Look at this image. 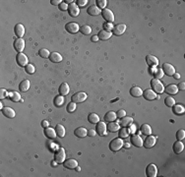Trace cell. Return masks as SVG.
<instances>
[{"label":"cell","instance_id":"1","mask_svg":"<svg viewBox=\"0 0 185 177\" xmlns=\"http://www.w3.org/2000/svg\"><path fill=\"white\" fill-rule=\"evenodd\" d=\"M123 146H124V142L121 138H115L109 144V149H110L111 151H117L121 149Z\"/></svg>","mask_w":185,"mask_h":177},{"label":"cell","instance_id":"2","mask_svg":"<svg viewBox=\"0 0 185 177\" xmlns=\"http://www.w3.org/2000/svg\"><path fill=\"white\" fill-rule=\"evenodd\" d=\"M151 87H152L153 91L155 92H158V94H162L164 91V87L162 84V82L158 79H153L151 81Z\"/></svg>","mask_w":185,"mask_h":177},{"label":"cell","instance_id":"3","mask_svg":"<svg viewBox=\"0 0 185 177\" xmlns=\"http://www.w3.org/2000/svg\"><path fill=\"white\" fill-rule=\"evenodd\" d=\"M87 97H88V95H87L86 92H76V94H74L72 95L71 100H72V102H75V103H82L87 100Z\"/></svg>","mask_w":185,"mask_h":177},{"label":"cell","instance_id":"4","mask_svg":"<svg viewBox=\"0 0 185 177\" xmlns=\"http://www.w3.org/2000/svg\"><path fill=\"white\" fill-rule=\"evenodd\" d=\"M66 157V154H65V150L63 148H60L55 151L54 154V161L57 162V163H62L65 161Z\"/></svg>","mask_w":185,"mask_h":177},{"label":"cell","instance_id":"5","mask_svg":"<svg viewBox=\"0 0 185 177\" xmlns=\"http://www.w3.org/2000/svg\"><path fill=\"white\" fill-rule=\"evenodd\" d=\"M16 61H17V63H18V65L19 66H22V67H26L28 64V62H29V60H28V57H27V55L26 54H24L23 52H21V53H18L16 56Z\"/></svg>","mask_w":185,"mask_h":177},{"label":"cell","instance_id":"6","mask_svg":"<svg viewBox=\"0 0 185 177\" xmlns=\"http://www.w3.org/2000/svg\"><path fill=\"white\" fill-rule=\"evenodd\" d=\"M102 18L105 19L107 23H112L114 21V15L111 10H109V9L102 10Z\"/></svg>","mask_w":185,"mask_h":177},{"label":"cell","instance_id":"7","mask_svg":"<svg viewBox=\"0 0 185 177\" xmlns=\"http://www.w3.org/2000/svg\"><path fill=\"white\" fill-rule=\"evenodd\" d=\"M162 72H164V74L167 75V76H173L175 73V68L169 63H164L162 64Z\"/></svg>","mask_w":185,"mask_h":177},{"label":"cell","instance_id":"8","mask_svg":"<svg viewBox=\"0 0 185 177\" xmlns=\"http://www.w3.org/2000/svg\"><path fill=\"white\" fill-rule=\"evenodd\" d=\"M13 45H14V48H15V50H17L19 53H21L24 50L25 45H26V44H25V41L23 38H17V39L14 41Z\"/></svg>","mask_w":185,"mask_h":177},{"label":"cell","instance_id":"9","mask_svg":"<svg viewBox=\"0 0 185 177\" xmlns=\"http://www.w3.org/2000/svg\"><path fill=\"white\" fill-rule=\"evenodd\" d=\"M66 31L69 33H77L80 31V27L77 23H74V22H71V23H68L65 26Z\"/></svg>","mask_w":185,"mask_h":177},{"label":"cell","instance_id":"10","mask_svg":"<svg viewBox=\"0 0 185 177\" xmlns=\"http://www.w3.org/2000/svg\"><path fill=\"white\" fill-rule=\"evenodd\" d=\"M146 62L149 65L151 68H154V67H158L159 65V59L155 57L154 55H147L146 56Z\"/></svg>","mask_w":185,"mask_h":177},{"label":"cell","instance_id":"11","mask_svg":"<svg viewBox=\"0 0 185 177\" xmlns=\"http://www.w3.org/2000/svg\"><path fill=\"white\" fill-rule=\"evenodd\" d=\"M156 141H157V139L155 136H151V135H149V136H147V138H146L145 142L143 143V146L147 149L153 148L154 146L156 145Z\"/></svg>","mask_w":185,"mask_h":177},{"label":"cell","instance_id":"12","mask_svg":"<svg viewBox=\"0 0 185 177\" xmlns=\"http://www.w3.org/2000/svg\"><path fill=\"white\" fill-rule=\"evenodd\" d=\"M125 31H126V25L125 24H118L113 27L112 33L115 36H121L124 33Z\"/></svg>","mask_w":185,"mask_h":177},{"label":"cell","instance_id":"13","mask_svg":"<svg viewBox=\"0 0 185 177\" xmlns=\"http://www.w3.org/2000/svg\"><path fill=\"white\" fill-rule=\"evenodd\" d=\"M68 12H69V15L71 17H77V16H79V14H80V9L76 3H72L69 5Z\"/></svg>","mask_w":185,"mask_h":177},{"label":"cell","instance_id":"14","mask_svg":"<svg viewBox=\"0 0 185 177\" xmlns=\"http://www.w3.org/2000/svg\"><path fill=\"white\" fill-rule=\"evenodd\" d=\"M63 165H64V167L68 168V169H74V168L78 167V162L76 159H65V161H64Z\"/></svg>","mask_w":185,"mask_h":177},{"label":"cell","instance_id":"15","mask_svg":"<svg viewBox=\"0 0 185 177\" xmlns=\"http://www.w3.org/2000/svg\"><path fill=\"white\" fill-rule=\"evenodd\" d=\"M146 173H147V176L149 177H156L157 174H158V167L155 164H149L147 166V169H146Z\"/></svg>","mask_w":185,"mask_h":177},{"label":"cell","instance_id":"16","mask_svg":"<svg viewBox=\"0 0 185 177\" xmlns=\"http://www.w3.org/2000/svg\"><path fill=\"white\" fill-rule=\"evenodd\" d=\"M106 130H107V126H106V124L105 122L97 123L96 131L99 135H100V136H105V135L106 134Z\"/></svg>","mask_w":185,"mask_h":177},{"label":"cell","instance_id":"17","mask_svg":"<svg viewBox=\"0 0 185 177\" xmlns=\"http://www.w3.org/2000/svg\"><path fill=\"white\" fill-rule=\"evenodd\" d=\"M131 143H132L133 146H135L137 148H140L143 146V139L139 135H132L131 136Z\"/></svg>","mask_w":185,"mask_h":177},{"label":"cell","instance_id":"18","mask_svg":"<svg viewBox=\"0 0 185 177\" xmlns=\"http://www.w3.org/2000/svg\"><path fill=\"white\" fill-rule=\"evenodd\" d=\"M14 32H15L17 38H22L23 36L25 35V27L22 24H17L15 26V29H14Z\"/></svg>","mask_w":185,"mask_h":177},{"label":"cell","instance_id":"19","mask_svg":"<svg viewBox=\"0 0 185 177\" xmlns=\"http://www.w3.org/2000/svg\"><path fill=\"white\" fill-rule=\"evenodd\" d=\"M143 97H144L145 100H153L156 98L157 95L153 90L149 89V90H146V91L143 92Z\"/></svg>","mask_w":185,"mask_h":177},{"label":"cell","instance_id":"20","mask_svg":"<svg viewBox=\"0 0 185 177\" xmlns=\"http://www.w3.org/2000/svg\"><path fill=\"white\" fill-rule=\"evenodd\" d=\"M87 12H88L89 15H91V16H97L102 13V10H100L97 5H92V6H90L88 8Z\"/></svg>","mask_w":185,"mask_h":177},{"label":"cell","instance_id":"21","mask_svg":"<svg viewBox=\"0 0 185 177\" xmlns=\"http://www.w3.org/2000/svg\"><path fill=\"white\" fill-rule=\"evenodd\" d=\"M164 92L170 95H173L178 92V88H177V86L174 85V84H170V85L167 86L166 88H164Z\"/></svg>","mask_w":185,"mask_h":177},{"label":"cell","instance_id":"22","mask_svg":"<svg viewBox=\"0 0 185 177\" xmlns=\"http://www.w3.org/2000/svg\"><path fill=\"white\" fill-rule=\"evenodd\" d=\"M49 59L53 63H59L62 61V56L58 52H51L49 55Z\"/></svg>","mask_w":185,"mask_h":177},{"label":"cell","instance_id":"23","mask_svg":"<svg viewBox=\"0 0 185 177\" xmlns=\"http://www.w3.org/2000/svg\"><path fill=\"white\" fill-rule=\"evenodd\" d=\"M74 134L78 138H85L86 136H88V131L85 127H79L74 131Z\"/></svg>","mask_w":185,"mask_h":177},{"label":"cell","instance_id":"24","mask_svg":"<svg viewBox=\"0 0 185 177\" xmlns=\"http://www.w3.org/2000/svg\"><path fill=\"white\" fill-rule=\"evenodd\" d=\"M183 150H184V145L181 141H177L173 144V151H174L176 154H179L180 153H182Z\"/></svg>","mask_w":185,"mask_h":177},{"label":"cell","instance_id":"25","mask_svg":"<svg viewBox=\"0 0 185 177\" xmlns=\"http://www.w3.org/2000/svg\"><path fill=\"white\" fill-rule=\"evenodd\" d=\"M111 36H112V33L110 32H108V31H105V30L100 31L99 33V35H97V36H99V38L100 41H107L108 38H111Z\"/></svg>","mask_w":185,"mask_h":177},{"label":"cell","instance_id":"26","mask_svg":"<svg viewBox=\"0 0 185 177\" xmlns=\"http://www.w3.org/2000/svg\"><path fill=\"white\" fill-rule=\"evenodd\" d=\"M2 113H3L5 116L8 117V118H14L15 117V110H14L13 108L11 107H8V106H6V107H3V109H2Z\"/></svg>","mask_w":185,"mask_h":177},{"label":"cell","instance_id":"27","mask_svg":"<svg viewBox=\"0 0 185 177\" xmlns=\"http://www.w3.org/2000/svg\"><path fill=\"white\" fill-rule=\"evenodd\" d=\"M117 118V115L114 111H108L106 112V114L105 115V120L106 122H113L115 121Z\"/></svg>","mask_w":185,"mask_h":177},{"label":"cell","instance_id":"28","mask_svg":"<svg viewBox=\"0 0 185 177\" xmlns=\"http://www.w3.org/2000/svg\"><path fill=\"white\" fill-rule=\"evenodd\" d=\"M44 134H46V136L48 138V139H54V138L57 136L55 129L50 128V127L46 128V130H44Z\"/></svg>","mask_w":185,"mask_h":177},{"label":"cell","instance_id":"29","mask_svg":"<svg viewBox=\"0 0 185 177\" xmlns=\"http://www.w3.org/2000/svg\"><path fill=\"white\" fill-rule=\"evenodd\" d=\"M70 92V88H69V85L67 83H62L59 87V94L61 95H67L69 94Z\"/></svg>","mask_w":185,"mask_h":177},{"label":"cell","instance_id":"30","mask_svg":"<svg viewBox=\"0 0 185 177\" xmlns=\"http://www.w3.org/2000/svg\"><path fill=\"white\" fill-rule=\"evenodd\" d=\"M130 95L134 97H139L143 95V91L140 87H133L130 89Z\"/></svg>","mask_w":185,"mask_h":177},{"label":"cell","instance_id":"31","mask_svg":"<svg viewBox=\"0 0 185 177\" xmlns=\"http://www.w3.org/2000/svg\"><path fill=\"white\" fill-rule=\"evenodd\" d=\"M132 123H133V118L130 116H124L120 120V124H121L123 127H127V126L131 125Z\"/></svg>","mask_w":185,"mask_h":177},{"label":"cell","instance_id":"32","mask_svg":"<svg viewBox=\"0 0 185 177\" xmlns=\"http://www.w3.org/2000/svg\"><path fill=\"white\" fill-rule=\"evenodd\" d=\"M172 111L174 112L176 115H181L185 112V109L181 104H174L172 106Z\"/></svg>","mask_w":185,"mask_h":177},{"label":"cell","instance_id":"33","mask_svg":"<svg viewBox=\"0 0 185 177\" xmlns=\"http://www.w3.org/2000/svg\"><path fill=\"white\" fill-rule=\"evenodd\" d=\"M107 129H108V131L109 132H112V133H114V132H117V131H119V129H120V126L118 123H116V122H109V124L107 126Z\"/></svg>","mask_w":185,"mask_h":177},{"label":"cell","instance_id":"34","mask_svg":"<svg viewBox=\"0 0 185 177\" xmlns=\"http://www.w3.org/2000/svg\"><path fill=\"white\" fill-rule=\"evenodd\" d=\"M88 120L90 123H92V124H97V123L100 122V117H99V115L96 113H91V114H89Z\"/></svg>","mask_w":185,"mask_h":177},{"label":"cell","instance_id":"35","mask_svg":"<svg viewBox=\"0 0 185 177\" xmlns=\"http://www.w3.org/2000/svg\"><path fill=\"white\" fill-rule=\"evenodd\" d=\"M30 81L29 80H24L22 81V83L20 84V86H19V89H20L21 92H27L28 90L30 89Z\"/></svg>","mask_w":185,"mask_h":177},{"label":"cell","instance_id":"36","mask_svg":"<svg viewBox=\"0 0 185 177\" xmlns=\"http://www.w3.org/2000/svg\"><path fill=\"white\" fill-rule=\"evenodd\" d=\"M141 132L146 136H149V135L152 134V128L149 124H143L141 126Z\"/></svg>","mask_w":185,"mask_h":177},{"label":"cell","instance_id":"37","mask_svg":"<svg viewBox=\"0 0 185 177\" xmlns=\"http://www.w3.org/2000/svg\"><path fill=\"white\" fill-rule=\"evenodd\" d=\"M55 131H56V134H57V136H59V137H64L65 136V128L63 127L61 124H57L56 125V127H55Z\"/></svg>","mask_w":185,"mask_h":177},{"label":"cell","instance_id":"38","mask_svg":"<svg viewBox=\"0 0 185 177\" xmlns=\"http://www.w3.org/2000/svg\"><path fill=\"white\" fill-rule=\"evenodd\" d=\"M64 103V97L63 95H57V97H55L54 98V104L57 106V107H60V106H62Z\"/></svg>","mask_w":185,"mask_h":177},{"label":"cell","instance_id":"39","mask_svg":"<svg viewBox=\"0 0 185 177\" xmlns=\"http://www.w3.org/2000/svg\"><path fill=\"white\" fill-rule=\"evenodd\" d=\"M10 98H11V100L12 102H20L21 100V95L19 92H10Z\"/></svg>","mask_w":185,"mask_h":177},{"label":"cell","instance_id":"40","mask_svg":"<svg viewBox=\"0 0 185 177\" xmlns=\"http://www.w3.org/2000/svg\"><path fill=\"white\" fill-rule=\"evenodd\" d=\"M164 103H165V105L169 106V107H172V106L175 104V100L172 97H165Z\"/></svg>","mask_w":185,"mask_h":177},{"label":"cell","instance_id":"41","mask_svg":"<svg viewBox=\"0 0 185 177\" xmlns=\"http://www.w3.org/2000/svg\"><path fill=\"white\" fill-rule=\"evenodd\" d=\"M38 55H40L41 58H49L50 52L48 49L41 48V49H40V51H38Z\"/></svg>","mask_w":185,"mask_h":177},{"label":"cell","instance_id":"42","mask_svg":"<svg viewBox=\"0 0 185 177\" xmlns=\"http://www.w3.org/2000/svg\"><path fill=\"white\" fill-rule=\"evenodd\" d=\"M118 135H119V138H121V139H123V138H127L129 136V130L125 127L120 128Z\"/></svg>","mask_w":185,"mask_h":177},{"label":"cell","instance_id":"43","mask_svg":"<svg viewBox=\"0 0 185 177\" xmlns=\"http://www.w3.org/2000/svg\"><path fill=\"white\" fill-rule=\"evenodd\" d=\"M80 31H81V33H84V35H90V33H92V28L90 26H87V25H85V26H83V27L80 28Z\"/></svg>","mask_w":185,"mask_h":177},{"label":"cell","instance_id":"44","mask_svg":"<svg viewBox=\"0 0 185 177\" xmlns=\"http://www.w3.org/2000/svg\"><path fill=\"white\" fill-rule=\"evenodd\" d=\"M76 108H77V103H75L73 102H69L68 105H67V107H66L67 111L68 112H74L75 110H76Z\"/></svg>","mask_w":185,"mask_h":177},{"label":"cell","instance_id":"45","mask_svg":"<svg viewBox=\"0 0 185 177\" xmlns=\"http://www.w3.org/2000/svg\"><path fill=\"white\" fill-rule=\"evenodd\" d=\"M106 4H107L106 0H97V6L99 7L100 9H105Z\"/></svg>","mask_w":185,"mask_h":177},{"label":"cell","instance_id":"46","mask_svg":"<svg viewBox=\"0 0 185 177\" xmlns=\"http://www.w3.org/2000/svg\"><path fill=\"white\" fill-rule=\"evenodd\" d=\"M185 137V131L184 130H178L177 133H176V139H177V141H181V140H183Z\"/></svg>","mask_w":185,"mask_h":177},{"label":"cell","instance_id":"47","mask_svg":"<svg viewBox=\"0 0 185 177\" xmlns=\"http://www.w3.org/2000/svg\"><path fill=\"white\" fill-rule=\"evenodd\" d=\"M35 71H36V68L33 64H28V65L26 66V72L28 73V74H33Z\"/></svg>","mask_w":185,"mask_h":177},{"label":"cell","instance_id":"48","mask_svg":"<svg viewBox=\"0 0 185 177\" xmlns=\"http://www.w3.org/2000/svg\"><path fill=\"white\" fill-rule=\"evenodd\" d=\"M154 75H155V79H161L162 76H164V72H162V69H157L156 71H155V73H153Z\"/></svg>","mask_w":185,"mask_h":177},{"label":"cell","instance_id":"49","mask_svg":"<svg viewBox=\"0 0 185 177\" xmlns=\"http://www.w3.org/2000/svg\"><path fill=\"white\" fill-rule=\"evenodd\" d=\"M103 27H105V31H108V32H110L111 30L113 29V25H112V23H107V22H106V23L103 25Z\"/></svg>","mask_w":185,"mask_h":177},{"label":"cell","instance_id":"50","mask_svg":"<svg viewBox=\"0 0 185 177\" xmlns=\"http://www.w3.org/2000/svg\"><path fill=\"white\" fill-rule=\"evenodd\" d=\"M8 95V92L5 89H0V98H5Z\"/></svg>","mask_w":185,"mask_h":177},{"label":"cell","instance_id":"51","mask_svg":"<svg viewBox=\"0 0 185 177\" xmlns=\"http://www.w3.org/2000/svg\"><path fill=\"white\" fill-rule=\"evenodd\" d=\"M117 117H119V118H122V117H124L126 116V111L124 110V109H120V110L117 111Z\"/></svg>","mask_w":185,"mask_h":177},{"label":"cell","instance_id":"52","mask_svg":"<svg viewBox=\"0 0 185 177\" xmlns=\"http://www.w3.org/2000/svg\"><path fill=\"white\" fill-rule=\"evenodd\" d=\"M59 9L61 11H66L68 10V4H66L65 2H62L60 5H59Z\"/></svg>","mask_w":185,"mask_h":177},{"label":"cell","instance_id":"53","mask_svg":"<svg viewBox=\"0 0 185 177\" xmlns=\"http://www.w3.org/2000/svg\"><path fill=\"white\" fill-rule=\"evenodd\" d=\"M88 3V0H78L77 1V5L78 6H85Z\"/></svg>","mask_w":185,"mask_h":177},{"label":"cell","instance_id":"54","mask_svg":"<svg viewBox=\"0 0 185 177\" xmlns=\"http://www.w3.org/2000/svg\"><path fill=\"white\" fill-rule=\"evenodd\" d=\"M96 133H97V131L92 130V129L88 130V136H90V137H95L96 136Z\"/></svg>","mask_w":185,"mask_h":177},{"label":"cell","instance_id":"55","mask_svg":"<svg viewBox=\"0 0 185 177\" xmlns=\"http://www.w3.org/2000/svg\"><path fill=\"white\" fill-rule=\"evenodd\" d=\"M51 4L52 5H60L61 3H62V1L61 0H51Z\"/></svg>","mask_w":185,"mask_h":177},{"label":"cell","instance_id":"56","mask_svg":"<svg viewBox=\"0 0 185 177\" xmlns=\"http://www.w3.org/2000/svg\"><path fill=\"white\" fill-rule=\"evenodd\" d=\"M177 88H178V90H181V91H184V90H185V83H184V82L180 83V84H179V85L177 86Z\"/></svg>","mask_w":185,"mask_h":177},{"label":"cell","instance_id":"57","mask_svg":"<svg viewBox=\"0 0 185 177\" xmlns=\"http://www.w3.org/2000/svg\"><path fill=\"white\" fill-rule=\"evenodd\" d=\"M41 125H43V127L46 128V127H48V126H49V122L46 121V120H43V121L41 122Z\"/></svg>","mask_w":185,"mask_h":177},{"label":"cell","instance_id":"58","mask_svg":"<svg viewBox=\"0 0 185 177\" xmlns=\"http://www.w3.org/2000/svg\"><path fill=\"white\" fill-rule=\"evenodd\" d=\"M99 36H92V38H91V41H95V43H96V41H99Z\"/></svg>","mask_w":185,"mask_h":177},{"label":"cell","instance_id":"59","mask_svg":"<svg viewBox=\"0 0 185 177\" xmlns=\"http://www.w3.org/2000/svg\"><path fill=\"white\" fill-rule=\"evenodd\" d=\"M173 76H174V78L177 79V80H178V79H180V74H178V73H174V75H173Z\"/></svg>","mask_w":185,"mask_h":177},{"label":"cell","instance_id":"60","mask_svg":"<svg viewBox=\"0 0 185 177\" xmlns=\"http://www.w3.org/2000/svg\"><path fill=\"white\" fill-rule=\"evenodd\" d=\"M65 2L66 4H72V3H74V1H73V0H65Z\"/></svg>","mask_w":185,"mask_h":177},{"label":"cell","instance_id":"61","mask_svg":"<svg viewBox=\"0 0 185 177\" xmlns=\"http://www.w3.org/2000/svg\"><path fill=\"white\" fill-rule=\"evenodd\" d=\"M125 147H126V148H129V147H130V145H129V143H126Z\"/></svg>","mask_w":185,"mask_h":177}]
</instances>
